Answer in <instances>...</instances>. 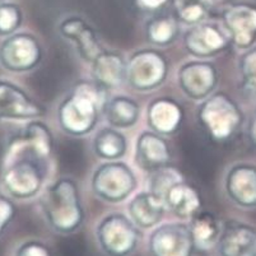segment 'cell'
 Returning a JSON list of instances; mask_svg holds the SVG:
<instances>
[{"instance_id":"32","label":"cell","mask_w":256,"mask_h":256,"mask_svg":"<svg viewBox=\"0 0 256 256\" xmlns=\"http://www.w3.org/2000/svg\"><path fill=\"white\" fill-rule=\"evenodd\" d=\"M16 214H17V208L14 203L3 194H0V237L6 231L12 220H14Z\"/></svg>"},{"instance_id":"10","label":"cell","mask_w":256,"mask_h":256,"mask_svg":"<svg viewBox=\"0 0 256 256\" xmlns=\"http://www.w3.org/2000/svg\"><path fill=\"white\" fill-rule=\"evenodd\" d=\"M150 256H192L195 250L190 228L180 222L157 226L148 241Z\"/></svg>"},{"instance_id":"34","label":"cell","mask_w":256,"mask_h":256,"mask_svg":"<svg viewBox=\"0 0 256 256\" xmlns=\"http://www.w3.org/2000/svg\"><path fill=\"white\" fill-rule=\"evenodd\" d=\"M248 132H250V138L252 139L254 143L256 144V115L254 116L252 120H251L250 129H248Z\"/></svg>"},{"instance_id":"8","label":"cell","mask_w":256,"mask_h":256,"mask_svg":"<svg viewBox=\"0 0 256 256\" xmlns=\"http://www.w3.org/2000/svg\"><path fill=\"white\" fill-rule=\"evenodd\" d=\"M52 150L54 136L50 128L42 121L31 120L20 134L9 139L3 160L16 157H30L45 164Z\"/></svg>"},{"instance_id":"11","label":"cell","mask_w":256,"mask_h":256,"mask_svg":"<svg viewBox=\"0 0 256 256\" xmlns=\"http://www.w3.org/2000/svg\"><path fill=\"white\" fill-rule=\"evenodd\" d=\"M230 34L224 27L210 23L192 26L184 36V45L190 55L199 59L213 58L231 45Z\"/></svg>"},{"instance_id":"27","label":"cell","mask_w":256,"mask_h":256,"mask_svg":"<svg viewBox=\"0 0 256 256\" xmlns=\"http://www.w3.org/2000/svg\"><path fill=\"white\" fill-rule=\"evenodd\" d=\"M182 174L174 167L164 166L162 168L150 174V192L157 195L160 199L164 200V195L174 184L182 181Z\"/></svg>"},{"instance_id":"7","label":"cell","mask_w":256,"mask_h":256,"mask_svg":"<svg viewBox=\"0 0 256 256\" xmlns=\"http://www.w3.org/2000/svg\"><path fill=\"white\" fill-rule=\"evenodd\" d=\"M168 60L164 54L153 48L134 52L126 62V80L132 90L139 92L157 90L166 80Z\"/></svg>"},{"instance_id":"4","label":"cell","mask_w":256,"mask_h":256,"mask_svg":"<svg viewBox=\"0 0 256 256\" xmlns=\"http://www.w3.org/2000/svg\"><path fill=\"white\" fill-rule=\"evenodd\" d=\"M138 186L136 172L125 162L108 160L93 172L90 188L93 194L107 203L126 200Z\"/></svg>"},{"instance_id":"9","label":"cell","mask_w":256,"mask_h":256,"mask_svg":"<svg viewBox=\"0 0 256 256\" xmlns=\"http://www.w3.org/2000/svg\"><path fill=\"white\" fill-rule=\"evenodd\" d=\"M41 59L42 48L34 34H13L0 45V65L12 73L32 70Z\"/></svg>"},{"instance_id":"31","label":"cell","mask_w":256,"mask_h":256,"mask_svg":"<svg viewBox=\"0 0 256 256\" xmlns=\"http://www.w3.org/2000/svg\"><path fill=\"white\" fill-rule=\"evenodd\" d=\"M240 72L244 82H255L256 80V48L244 55L240 60Z\"/></svg>"},{"instance_id":"24","label":"cell","mask_w":256,"mask_h":256,"mask_svg":"<svg viewBox=\"0 0 256 256\" xmlns=\"http://www.w3.org/2000/svg\"><path fill=\"white\" fill-rule=\"evenodd\" d=\"M104 118L116 129H130L138 122L140 107L136 100L128 96H116L107 100L104 107Z\"/></svg>"},{"instance_id":"15","label":"cell","mask_w":256,"mask_h":256,"mask_svg":"<svg viewBox=\"0 0 256 256\" xmlns=\"http://www.w3.org/2000/svg\"><path fill=\"white\" fill-rule=\"evenodd\" d=\"M59 32L65 40L76 45V52L84 62H92L104 51L96 31L78 16L65 18L60 23Z\"/></svg>"},{"instance_id":"20","label":"cell","mask_w":256,"mask_h":256,"mask_svg":"<svg viewBox=\"0 0 256 256\" xmlns=\"http://www.w3.org/2000/svg\"><path fill=\"white\" fill-rule=\"evenodd\" d=\"M90 64L92 80L104 90H115L126 80V62L118 54L104 50Z\"/></svg>"},{"instance_id":"1","label":"cell","mask_w":256,"mask_h":256,"mask_svg":"<svg viewBox=\"0 0 256 256\" xmlns=\"http://www.w3.org/2000/svg\"><path fill=\"white\" fill-rule=\"evenodd\" d=\"M108 90L93 80H80L58 107V121L62 132L73 136L90 134L100 120Z\"/></svg>"},{"instance_id":"22","label":"cell","mask_w":256,"mask_h":256,"mask_svg":"<svg viewBox=\"0 0 256 256\" xmlns=\"http://www.w3.org/2000/svg\"><path fill=\"white\" fill-rule=\"evenodd\" d=\"M166 209L178 220H192L202 210V198L198 190L185 181L174 184L164 198Z\"/></svg>"},{"instance_id":"26","label":"cell","mask_w":256,"mask_h":256,"mask_svg":"<svg viewBox=\"0 0 256 256\" xmlns=\"http://www.w3.org/2000/svg\"><path fill=\"white\" fill-rule=\"evenodd\" d=\"M146 38L150 44L157 46H168L180 34V24L178 20L170 16H158L146 23Z\"/></svg>"},{"instance_id":"5","label":"cell","mask_w":256,"mask_h":256,"mask_svg":"<svg viewBox=\"0 0 256 256\" xmlns=\"http://www.w3.org/2000/svg\"><path fill=\"white\" fill-rule=\"evenodd\" d=\"M96 237L101 250L108 256L132 255L140 241L139 228L121 213L102 218L96 228Z\"/></svg>"},{"instance_id":"6","label":"cell","mask_w":256,"mask_h":256,"mask_svg":"<svg viewBox=\"0 0 256 256\" xmlns=\"http://www.w3.org/2000/svg\"><path fill=\"white\" fill-rule=\"evenodd\" d=\"M45 174V164L34 158L16 157L3 160V185L16 199H30L37 195Z\"/></svg>"},{"instance_id":"2","label":"cell","mask_w":256,"mask_h":256,"mask_svg":"<svg viewBox=\"0 0 256 256\" xmlns=\"http://www.w3.org/2000/svg\"><path fill=\"white\" fill-rule=\"evenodd\" d=\"M38 203L48 224L58 234H74L84 222L80 192L73 178H60L51 184Z\"/></svg>"},{"instance_id":"13","label":"cell","mask_w":256,"mask_h":256,"mask_svg":"<svg viewBox=\"0 0 256 256\" xmlns=\"http://www.w3.org/2000/svg\"><path fill=\"white\" fill-rule=\"evenodd\" d=\"M45 114V107L34 101L20 86L0 80V118L36 120Z\"/></svg>"},{"instance_id":"29","label":"cell","mask_w":256,"mask_h":256,"mask_svg":"<svg viewBox=\"0 0 256 256\" xmlns=\"http://www.w3.org/2000/svg\"><path fill=\"white\" fill-rule=\"evenodd\" d=\"M206 17V8L199 2H188L178 8V18L188 26L202 23Z\"/></svg>"},{"instance_id":"3","label":"cell","mask_w":256,"mask_h":256,"mask_svg":"<svg viewBox=\"0 0 256 256\" xmlns=\"http://www.w3.org/2000/svg\"><path fill=\"white\" fill-rule=\"evenodd\" d=\"M200 125L216 140L231 138L244 122V112L224 92L210 94L198 110Z\"/></svg>"},{"instance_id":"19","label":"cell","mask_w":256,"mask_h":256,"mask_svg":"<svg viewBox=\"0 0 256 256\" xmlns=\"http://www.w3.org/2000/svg\"><path fill=\"white\" fill-rule=\"evenodd\" d=\"M184 111L181 104L170 97L153 100L148 106L146 121L153 132L160 136H172L181 126Z\"/></svg>"},{"instance_id":"17","label":"cell","mask_w":256,"mask_h":256,"mask_svg":"<svg viewBox=\"0 0 256 256\" xmlns=\"http://www.w3.org/2000/svg\"><path fill=\"white\" fill-rule=\"evenodd\" d=\"M217 248L220 256H256V228L234 220L224 223Z\"/></svg>"},{"instance_id":"23","label":"cell","mask_w":256,"mask_h":256,"mask_svg":"<svg viewBox=\"0 0 256 256\" xmlns=\"http://www.w3.org/2000/svg\"><path fill=\"white\" fill-rule=\"evenodd\" d=\"M222 227L220 220L210 212L199 210L190 220V234L194 241L195 250L209 251L217 246L218 240L222 234Z\"/></svg>"},{"instance_id":"33","label":"cell","mask_w":256,"mask_h":256,"mask_svg":"<svg viewBox=\"0 0 256 256\" xmlns=\"http://www.w3.org/2000/svg\"><path fill=\"white\" fill-rule=\"evenodd\" d=\"M142 8L146 9H158L166 4L168 0H136Z\"/></svg>"},{"instance_id":"18","label":"cell","mask_w":256,"mask_h":256,"mask_svg":"<svg viewBox=\"0 0 256 256\" xmlns=\"http://www.w3.org/2000/svg\"><path fill=\"white\" fill-rule=\"evenodd\" d=\"M171 160L170 144L164 136L156 132H143L136 139V160L143 171L152 174L164 166Z\"/></svg>"},{"instance_id":"12","label":"cell","mask_w":256,"mask_h":256,"mask_svg":"<svg viewBox=\"0 0 256 256\" xmlns=\"http://www.w3.org/2000/svg\"><path fill=\"white\" fill-rule=\"evenodd\" d=\"M178 86L188 98L204 101L218 84V70L213 62H188L178 69Z\"/></svg>"},{"instance_id":"35","label":"cell","mask_w":256,"mask_h":256,"mask_svg":"<svg viewBox=\"0 0 256 256\" xmlns=\"http://www.w3.org/2000/svg\"><path fill=\"white\" fill-rule=\"evenodd\" d=\"M0 2H2V0H0Z\"/></svg>"},{"instance_id":"14","label":"cell","mask_w":256,"mask_h":256,"mask_svg":"<svg viewBox=\"0 0 256 256\" xmlns=\"http://www.w3.org/2000/svg\"><path fill=\"white\" fill-rule=\"evenodd\" d=\"M223 27L232 45L240 50L250 48L256 41V6L251 4L232 6L223 14Z\"/></svg>"},{"instance_id":"25","label":"cell","mask_w":256,"mask_h":256,"mask_svg":"<svg viewBox=\"0 0 256 256\" xmlns=\"http://www.w3.org/2000/svg\"><path fill=\"white\" fill-rule=\"evenodd\" d=\"M93 150L102 160H118L126 153L128 140L116 128H102L93 139Z\"/></svg>"},{"instance_id":"21","label":"cell","mask_w":256,"mask_h":256,"mask_svg":"<svg viewBox=\"0 0 256 256\" xmlns=\"http://www.w3.org/2000/svg\"><path fill=\"white\" fill-rule=\"evenodd\" d=\"M129 218L140 230H150L160 224L166 212L164 200L152 192H142L130 200Z\"/></svg>"},{"instance_id":"16","label":"cell","mask_w":256,"mask_h":256,"mask_svg":"<svg viewBox=\"0 0 256 256\" xmlns=\"http://www.w3.org/2000/svg\"><path fill=\"white\" fill-rule=\"evenodd\" d=\"M226 192L236 206L256 208V166L240 164L231 167L226 176Z\"/></svg>"},{"instance_id":"30","label":"cell","mask_w":256,"mask_h":256,"mask_svg":"<svg viewBox=\"0 0 256 256\" xmlns=\"http://www.w3.org/2000/svg\"><path fill=\"white\" fill-rule=\"evenodd\" d=\"M16 256H54L48 245L38 240H28L23 242L16 251Z\"/></svg>"},{"instance_id":"28","label":"cell","mask_w":256,"mask_h":256,"mask_svg":"<svg viewBox=\"0 0 256 256\" xmlns=\"http://www.w3.org/2000/svg\"><path fill=\"white\" fill-rule=\"evenodd\" d=\"M22 23V13L14 4H0V36L16 34Z\"/></svg>"}]
</instances>
